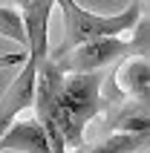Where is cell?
<instances>
[{
  "label": "cell",
  "mask_w": 150,
  "mask_h": 153,
  "mask_svg": "<svg viewBox=\"0 0 150 153\" xmlns=\"http://www.w3.org/2000/svg\"><path fill=\"white\" fill-rule=\"evenodd\" d=\"M55 6L64 15V41L49 52V58H61L64 52L75 49L87 41H95V38L124 35L130 29H136V23L144 12V0H130V6L118 15H95L75 0H55Z\"/></svg>",
  "instance_id": "1"
},
{
  "label": "cell",
  "mask_w": 150,
  "mask_h": 153,
  "mask_svg": "<svg viewBox=\"0 0 150 153\" xmlns=\"http://www.w3.org/2000/svg\"><path fill=\"white\" fill-rule=\"evenodd\" d=\"M139 35L136 38H121V35H107V38H95L87 41L75 49L64 52L61 58H52L64 72H90V69H110L121 58L130 55H147V20L144 15L139 17ZM49 58V55H46Z\"/></svg>",
  "instance_id": "2"
},
{
  "label": "cell",
  "mask_w": 150,
  "mask_h": 153,
  "mask_svg": "<svg viewBox=\"0 0 150 153\" xmlns=\"http://www.w3.org/2000/svg\"><path fill=\"white\" fill-rule=\"evenodd\" d=\"M55 9V0H29L20 9L26 29V55L32 61H43L49 55V15Z\"/></svg>",
  "instance_id": "3"
},
{
  "label": "cell",
  "mask_w": 150,
  "mask_h": 153,
  "mask_svg": "<svg viewBox=\"0 0 150 153\" xmlns=\"http://www.w3.org/2000/svg\"><path fill=\"white\" fill-rule=\"evenodd\" d=\"M35 69H38V61H32L26 55V61L20 64V72L17 78L9 84V90L0 98V136L6 133V127L20 116V113L32 104V93H35Z\"/></svg>",
  "instance_id": "4"
},
{
  "label": "cell",
  "mask_w": 150,
  "mask_h": 153,
  "mask_svg": "<svg viewBox=\"0 0 150 153\" xmlns=\"http://www.w3.org/2000/svg\"><path fill=\"white\" fill-rule=\"evenodd\" d=\"M110 81L116 84V90L124 98H139V101H147L150 95V64L147 55H130V58H121L118 64L110 67Z\"/></svg>",
  "instance_id": "5"
},
{
  "label": "cell",
  "mask_w": 150,
  "mask_h": 153,
  "mask_svg": "<svg viewBox=\"0 0 150 153\" xmlns=\"http://www.w3.org/2000/svg\"><path fill=\"white\" fill-rule=\"evenodd\" d=\"M0 150H17V153H55L49 145L46 130L41 127L38 119H15L0 136Z\"/></svg>",
  "instance_id": "6"
},
{
  "label": "cell",
  "mask_w": 150,
  "mask_h": 153,
  "mask_svg": "<svg viewBox=\"0 0 150 153\" xmlns=\"http://www.w3.org/2000/svg\"><path fill=\"white\" fill-rule=\"evenodd\" d=\"M110 119L104 121V133L121 130V133H147V101L139 98H121V101L104 107Z\"/></svg>",
  "instance_id": "7"
},
{
  "label": "cell",
  "mask_w": 150,
  "mask_h": 153,
  "mask_svg": "<svg viewBox=\"0 0 150 153\" xmlns=\"http://www.w3.org/2000/svg\"><path fill=\"white\" fill-rule=\"evenodd\" d=\"M147 147V133H121V130H110L104 139H98L90 147H75L72 153H142Z\"/></svg>",
  "instance_id": "8"
},
{
  "label": "cell",
  "mask_w": 150,
  "mask_h": 153,
  "mask_svg": "<svg viewBox=\"0 0 150 153\" xmlns=\"http://www.w3.org/2000/svg\"><path fill=\"white\" fill-rule=\"evenodd\" d=\"M0 35H3L6 41L20 43V49H26V29H23V17H20V9L0 6Z\"/></svg>",
  "instance_id": "9"
},
{
  "label": "cell",
  "mask_w": 150,
  "mask_h": 153,
  "mask_svg": "<svg viewBox=\"0 0 150 153\" xmlns=\"http://www.w3.org/2000/svg\"><path fill=\"white\" fill-rule=\"evenodd\" d=\"M23 61H26V49L9 52V55H0V69H6V67H20Z\"/></svg>",
  "instance_id": "10"
}]
</instances>
